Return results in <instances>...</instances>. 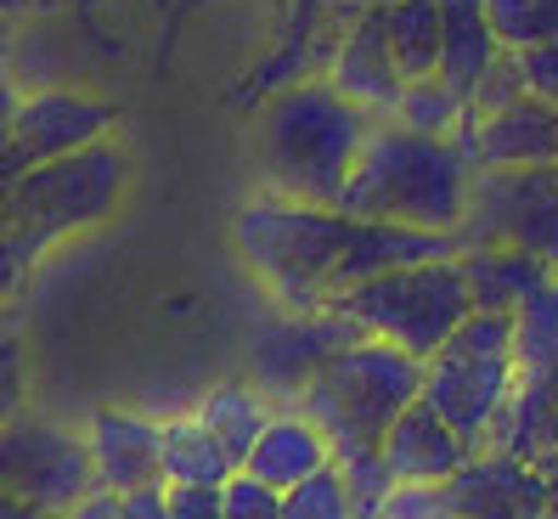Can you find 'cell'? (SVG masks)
Wrapping results in <instances>:
<instances>
[{"instance_id":"f6af8a7d","label":"cell","mask_w":558,"mask_h":519,"mask_svg":"<svg viewBox=\"0 0 558 519\" xmlns=\"http://www.w3.org/2000/svg\"><path fill=\"white\" fill-rule=\"evenodd\" d=\"M446 519H463V514H446Z\"/></svg>"},{"instance_id":"52a82bcc","label":"cell","mask_w":558,"mask_h":519,"mask_svg":"<svg viewBox=\"0 0 558 519\" xmlns=\"http://www.w3.org/2000/svg\"><path fill=\"white\" fill-rule=\"evenodd\" d=\"M513 384H519V355L508 311H469L463 328L423 362V401L469 446H485Z\"/></svg>"},{"instance_id":"44dd1931","label":"cell","mask_w":558,"mask_h":519,"mask_svg":"<svg viewBox=\"0 0 558 519\" xmlns=\"http://www.w3.org/2000/svg\"><path fill=\"white\" fill-rule=\"evenodd\" d=\"M277 407H282V401L266 396L259 384H215V389H204V401L192 407V412H198V424L220 440L226 458L243 469L248 446L259 440V430L271 424V412H277Z\"/></svg>"},{"instance_id":"d6986e66","label":"cell","mask_w":558,"mask_h":519,"mask_svg":"<svg viewBox=\"0 0 558 519\" xmlns=\"http://www.w3.org/2000/svg\"><path fill=\"white\" fill-rule=\"evenodd\" d=\"M485 446L513 451V458H524V463H547L558 451V384L542 378V373H519L513 396L502 401Z\"/></svg>"},{"instance_id":"8fae6325","label":"cell","mask_w":558,"mask_h":519,"mask_svg":"<svg viewBox=\"0 0 558 519\" xmlns=\"http://www.w3.org/2000/svg\"><path fill=\"white\" fill-rule=\"evenodd\" d=\"M361 328L339 311H282L277 322H266V328L254 334L248 345V367H254V384L266 389V396H277L282 407L300 401V389L316 378V367L333 355L339 345H350Z\"/></svg>"},{"instance_id":"e0dca14e","label":"cell","mask_w":558,"mask_h":519,"mask_svg":"<svg viewBox=\"0 0 558 519\" xmlns=\"http://www.w3.org/2000/svg\"><path fill=\"white\" fill-rule=\"evenodd\" d=\"M327 463H333V451H327V435L316 430V418H305L300 407H277L271 424L248 446L243 474H254L271 492H293V485L322 474Z\"/></svg>"},{"instance_id":"9c48e42d","label":"cell","mask_w":558,"mask_h":519,"mask_svg":"<svg viewBox=\"0 0 558 519\" xmlns=\"http://www.w3.org/2000/svg\"><path fill=\"white\" fill-rule=\"evenodd\" d=\"M0 485L28 508L69 514L80 497L96 492V463H90L85 430L17 412L12 424H0Z\"/></svg>"},{"instance_id":"603a6c76","label":"cell","mask_w":558,"mask_h":519,"mask_svg":"<svg viewBox=\"0 0 558 519\" xmlns=\"http://www.w3.org/2000/svg\"><path fill=\"white\" fill-rule=\"evenodd\" d=\"M378 12L401 74L407 80L440 74V0H384Z\"/></svg>"},{"instance_id":"9a60e30c","label":"cell","mask_w":558,"mask_h":519,"mask_svg":"<svg viewBox=\"0 0 558 519\" xmlns=\"http://www.w3.org/2000/svg\"><path fill=\"white\" fill-rule=\"evenodd\" d=\"M90 463L102 492H136V485H163L158 463V418H142L130 407H96L85 418Z\"/></svg>"},{"instance_id":"8d00e7d4","label":"cell","mask_w":558,"mask_h":519,"mask_svg":"<svg viewBox=\"0 0 558 519\" xmlns=\"http://www.w3.org/2000/svg\"><path fill=\"white\" fill-rule=\"evenodd\" d=\"M62 519H119V492H102V485H96V492H90V497H80Z\"/></svg>"},{"instance_id":"ee69618b","label":"cell","mask_w":558,"mask_h":519,"mask_svg":"<svg viewBox=\"0 0 558 519\" xmlns=\"http://www.w3.org/2000/svg\"><path fill=\"white\" fill-rule=\"evenodd\" d=\"M28 519H62V514H46V508H35V514H28Z\"/></svg>"},{"instance_id":"30bf717a","label":"cell","mask_w":558,"mask_h":519,"mask_svg":"<svg viewBox=\"0 0 558 519\" xmlns=\"http://www.w3.org/2000/svg\"><path fill=\"white\" fill-rule=\"evenodd\" d=\"M113 102L102 96H85V90H62V85H40L23 96V108L12 119V136L0 142V176H17L40 158H62V153H80L90 142H102L113 130Z\"/></svg>"},{"instance_id":"7a4b0ae2","label":"cell","mask_w":558,"mask_h":519,"mask_svg":"<svg viewBox=\"0 0 558 519\" xmlns=\"http://www.w3.org/2000/svg\"><path fill=\"white\" fill-rule=\"evenodd\" d=\"M423 396V355L355 334L350 345H339L327 362L316 367V378L300 389L305 418H316V430L327 435V451H333L339 474L355 492V519L373 514L378 497L389 492V469H384V430Z\"/></svg>"},{"instance_id":"4fadbf2b","label":"cell","mask_w":558,"mask_h":519,"mask_svg":"<svg viewBox=\"0 0 558 519\" xmlns=\"http://www.w3.org/2000/svg\"><path fill=\"white\" fill-rule=\"evenodd\" d=\"M463 153L474 158V170L490 165H558V108L542 96H513V102L490 108V113H469L457 130Z\"/></svg>"},{"instance_id":"f546056e","label":"cell","mask_w":558,"mask_h":519,"mask_svg":"<svg viewBox=\"0 0 558 519\" xmlns=\"http://www.w3.org/2000/svg\"><path fill=\"white\" fill-rule=\"evenodd\" d=\"M28 401V350H23V334L7 328L0 339V424H12Z\"/></svg>"},{"instance_id":"277c9868","label":"cell","mask_w":558,"mask_h":519,"mask_svg":"<svg viewBox=\"0 0 558 519\" xmlns=\"http://www.w3.org/2000/svg\"><path fill=\"white\" fill-rule=\"evenodd\" d=\"M469 186H474V158L457 136H429V130H412L401 119H373L367 147H361L339 192V209L361 220H401L457 238Z\"/></svg>"},{"instance_id":"4dcf8cb0","label":"cell","mask_w":558,"mask_h":519,"mask_svg":"<svg viewBox=\"0 0 558 519\" xmlns=\"http://www.w3.org/2000/svg\"><path fill=\"white\" fill-rule=\"evenodd\" d=\"M226 519H282V492L259 485L254 474H232L226 480Z\"/></svg>"},{"instance_id":"1f68e13d","label":"cell","mask_w":558,"mask_h":519,"mask_svg":"<svg viewBox=\"0 0 558 519\" xmlns=\"http://www.w3.org/2000/svg\"><path fill=\"white\" fill-rule=\"evenodd\" d=\"M513 96H524V74H519V57H513V51H502V57L485 69V80L474 85V96H469V113H490V108L513 102Z\"/></svg>"},{"instance_id":"6da1fadb","label":"cell","mask_w":558,"mask_h":519,"mask_svg":"<svg viewBox=\"0 0 558 519\" xmlns=\"http://www.w3.org/2000/svg\"><path fill=\"white\" fill-rule=\"evenodd\" d=\"M232 243L277 311H327L344 288L389 266L457 254L451 232L401 226V220H361L344 215L339 204H305V198H282V192H254L232 220Z\"/></svg>"},{"instance_id":"ba28073f","label":"cell","mask_w":558,"mask_h":519,"mask_svg":"<svg viewBox=\"0 0 558 519\" xmlns=\"http://www.w3.org/2000/svg\"><path fill=\"white\" fill-rule=\"evenodd\" d=\"M508 243L558 271V165H490L474 170L457 249Z\"/></svg>"},{"instance_id":"7c38bea8","label":"cell","mask_w":558,"mask_h":519,"mask_svg":"<svg viewBox=\"0 0 558 519\" xmlns=\"http://www.w3.org/2000/svg\"><path fill=\"white\" fill-rule=\"evenodd\" d=\"M446 503L463 519H547V474L513 451L474 446L446 480Z\"/></svg>"},{"instance_id":"4316f807","label":"cell","mask_w":558,"mask_h":519,"mask_svg":"<svg viewBox=\"0 0 558 519\" xmlns=\"http://www.w3.org/2000/svg\"><path fill=\"white\" fill-rule=\"evenodd\" d=\"M282 519H355V492L339 474V463H327L322 474L282 492Z\"/></svg>"},{"instance_id":"2e32d148","label":"cell","mask_w":558,"mask_h":519,"mask_svg":"<svg viewBox=\"0 0 558 519\" xmlns=\"http://www.w3.org/2000/svg\"><path fill=\"white\" fill-rule=\"evenodd\" d=\"M384 469H389V480H429V485H446L457 469H463V458H469V440L457 435L446 418L429 407V401H412L396 424L384 430Z\"/></svg>"},{"instance_id":"d6a6232c","label":"cell","mask_w":558,"mask_h":519,"mask_svg":"<svg viewBox=\"0 0 558 519\" xmlns=\"http://www.w3.org/2000/svg\"><path fill=\"white\" fill-rule=\"evenodd\" d=\"M513 57H519L524 90L558 108V40H542V46H531V51H513Z\"/></svg>"},{"instance_id":"7402d4cb","label":"cell","mask_w":558,"mask_h":519,"mask_svg":"<svg viewBox=\"0 0 558 519\" xmlns=\"http://www.w3.org/2000/svg\"><path fill=\"white\" fill-rule=\"evenodd\" d=\"M158 463H163V485H226L238 474V463L220 451V440L198 424V412H181L158 424Z\"/></svg>"},{"instance_id":"ab89813d","label":"cell","mask_w":558,"mask_h":519,"mask_svg":"<svg viewBox=\"0 0 558 519\" xmlns=\"http://www.w3.org/2000/svg\"><path fill=\"white\" fill-rule=\"evenodd\" d=\"M0 17H7V23H28V17H35V0H0Z\"/></svg>"},{"instance_id":"5bb4252c","label":"cell","mask_w":558,"mask_h":519,"mask_svg":"<svg viewBox=\"0 0 558 519\" xmlns=\"http://www.w3.org/2000/svg\"><path fill=\"white\" fill-rule=\"evenodd\" d=\"M327 80H333L350 102H361L373 119H389L401 102V90H407V74H401V62L396 51H389V35H384V12H355L344 28H339V40H333V57H327Z\"/></svg>"},{"instance_id":"7dc6e473","label":"cell","mask_w":558,"mask_h":519,"mask_svg":"<svg viewBox=\"0 0 558 519\" xmlns=\"http://www.w3.org/2000/svg\"><path fill=\"white\" fill-rule=\"evenodd\" d=\"M553 384H558V367H553Z\"/></svg>"},{"instance_id":"ac0fdd59","label":"cell","mask_w":558,"mask_h":519,"mask_svg":"<svg viewBox=\"0 0 558 519\" xmlns=\"http://www.w3.org/2000/svg\"><path fill=\"white\" fill-rule=\"evenodd\" d=\"M457 260H463L474 311H508L513 316L542 282L558 277L547 260L524 254V249H508V243H469V249H457Z\"/></svg>"},{"instance_id":"b9f144b4","label":"cell","mask_w":558,"mask_h":519,"mask_svg":"<svg viewBox=\"0 0 558 519\" xmlns=\"http://www.w3.org/2000/svg\"><path fill=\"white\" fill-rule=\"evenodd\" d=\"M62 7V0H35V12H57Z\"/></svg>"},{"instance_id":"e575fe53","label":"cell","mask_w":558,"mask_h":519,"mask_svg":"<svg viewBox=\"0 0 558 519\" xmlns=\"http://www.w3.org/2000/svg\"><path fill=\"white\" fill-rule=\"evenodd\" d=\"M119 519H170V492H163V485L119 492Z\"/></svg>"},{"instance_id":"3957f363","label":"cell","mask_w":558,"mask_h":519,"mask_svg":"<svg viewBox=\"0 0 558 519\" xmlns=\"http://www.w3.org/2000/svg\"><path fill=\"white\" fill-rule=\"evenodd\" d=\"M373 113L327 74H300L266 96L254 124V153H259V192L305 204H339V192L367 147Z\"/></svg>"},{"instance_id":"cb8c5ba5","label":"cell","mask_w":558,"mask_h":519,"mask_svg":"<svg viewBox=\"0 0 558 519\" xmlns=\"http://www.w3.org/2000/svg\"><path fill=\"white\" fill-rule=\"evenodd\" d=\"M513 355H519V373L553 378V367H558V277L542 282L513 311Z\"/></svg>"},{"instance_id":"bcb514c9","label":"cell","mask_w":558,"mask_h":519,"mask_svg":"<svg viewBox=\"0 0 558 519\" xmlns=\"http://www.w3.org/2000/svg\"><path fill=\"white\" fill-rule=\"evenodd\" d=\"M361 519H378V514H361Z\"/></svg>"},{"instance_id":"5b68a950","label":"cell","mask_w":558,"mask_h":519,"mask_svg":"<svg viewBox=\"0 0 558 519\" xmlns=\"http://www.w3.org/2000/svg\"><path fill=\"white\" fill-rule=\"evenodd\" d=\"M124 186H130V158L113 136H102L80 153L40 158V165L17 170L7 198H0V226L51 249L62 238H80L90 226L113 220V209L124 204Z\"/></svg>"},{"instance_id":"74e56055","label":"cell","mask_w":558,"mask_h":519,"mask_svg":"<svg viewBox=\"0 0 558 519\" xmlns=\"http://www.w3.org/2000/svg\"><path fill=\"white\" fill-rule=\"evenodd\" d=\"M373 7H384V0H333V23L344 28L355 12H373Z\"/></svg>"},{"instance_id":"484cf974","label":"cell","mask_w":558,"mask_h":519,"mask_svg":"<svg viewBox=\"0 0 558 519\" xmlns=\"http://www.w3.org/2000/svg\"><path fill=\"white\" fill-rule=\"evenodd\" d=\"M485 17L502 51H531L542 40H558V0H485Z\"/></svg>"},{"instance_id":"f35d334b","label":"cell","mask_w":558,"mask_h":519,"mask_svg":"<svg viewBox=\"0 0 558 519\" xmlns=\"http://www.w3.org/2000/svg\"><path fill=\"white\" fill-rule=\"evenodd\" d=\"M542 474H547V519H558V451L542 463Z\"/></svg>"},{"instance_id":"f1b7e54d","label":"cell","mask_w":558,"mask_h":519,"mask_svg":"<svg viewBox=\"0 0 558 519\" xmlns=\"http://www.w3.org/2000/svg\"><path fill=\"white\" fill-rule=\"evenodd\" d=\"M46 249L35 238L12 232V226H0V311H12V300L28 288V277H35V260Z\"/></svg>"},{"instance_id":"7bdbcfd3","label":"cell","mask_w":558,"mask_h":519,"mask_svg":"<svg viewBox=\"0 0 558 519\" xmlns=\"http://www.w3.org/2000/svg\"><path fill=\"white\" fill-rule=\"evenodd\" d=\"M7 328H12V316H7V311H0V339H7Z\"/></svg>"},{"instance_id":"8992f818","label":"cell","mask_w":558,"mask_h":519,"mask_svg":"<svg viewBox=\"0 0 558 519\" xmlns=\"http://www.w3.org/2000/svg\"><path fill=\"white\" fill-rule=\"evenodd\" d=\"M361 334L389 339L412 355H429L463 328V316L474 311L469 300V277H463V260L440 254V260H417V266H389L367 282L344 288L333 300Z\"/></svg>"},{"instance_id":"836d02e7","label":"cell","mask_w":558,"mask_h":519,"mask_svg":"<svg viewBox=\"0 0 558 519\" xmlns=\"http://www.w3.org/2000/svg\"><path fill=\"white\" fill-rule=\"evenodd\" d=\"M170 519H226V485H163Z\"/></svg>"},{"instance_id":"83f0119b","label":"cell","mask_w":558,"mask_h":519,"mask_svg":"<svg viewBox=\"0 0 558 519\" xmlns=\"http://www.w3.org/2000/svg\"><path fill=\"white\" fill-rule=\"evenodd\" d=\"M378 519H446L451 503H446V485H429V480H396L389 492L378 497L373 508Z\"/></svg>"},{"instance_id":"ffe728a7","label":"cell","mask_w":558,"mask_h":519,"mask_svg":"<svg viewBox=\"0 0 558 519\" xmlns=\"http://www.w3.org/2000/svg\"><path fill=\"white\" fill-rule=\"evenodd\" d=\"M502 57V40L490 35L485 0H440V80L474 96L485 69Z\"/></svg>"},{"instance_id":"60d3db41","label":"cell","mask_w":558,"mask_h":519,"mask_svg":"<svg viewBox=\"0 0 558 519\" xmlns=\"http://www.w3.org/2000/svg\"><path fill=\"white\" fill-rule=\"evenodd\" d=\"M17 28H23V23H7V17H0V62H12V51H17Z\"/></svg>"},{"instance_id":"d590c367","label":"cell","mask_w":558,"mask_h":519,"mask_svg":"<svg viewBox=\"0 0 558 519\" xmlns=\"http://www.w3.org/2000/svg\"><path fill=\"white\" fill-rule=\"evenodd\" d=\"M23 80H17V69L12 62H0V142L12 136V119H17V108H23Z\"/></svg>"},{"instance_id":"d4e9b609","label":"cell","mask_w":558,"mask_h":519,"mask_svg":"<svg viewBox=\"0 0 558 519\" xmlns=\"http://www.w3.org/2000/svg\"><path fill=\"white\" fill-rule=\"evenodd\" d=\"M389 119H401L412 130H429V136H457L463 119H469V96L457 85H446L440 74H423V80H407V90H401V102H396Z\"/></svg>"}]
</instances>
